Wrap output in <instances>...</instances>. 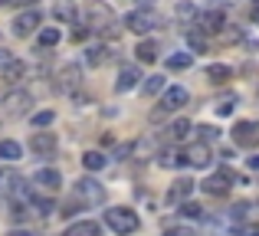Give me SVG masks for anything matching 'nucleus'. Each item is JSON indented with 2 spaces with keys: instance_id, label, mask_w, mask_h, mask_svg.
I'll return each mask as SVG.
<instances>
[{
  "instance_id": "nucleus-23",
  "label": "nucleus",
  "mask_w": 259,
  "mask_h": 236,
  "mask_svg": "<svg viewBox=\"0 0 259 236\" xmlns=\"http://www.w3.org/2000/svg\"><path fill=\"white\" fill-rule=\"evenodd\" d=\"M135 53H138L141 63H154V59H158V43H151V39H141Z\"/></svg>"
},
{
  "instance_id": "nucleus-3",
  "label": "nucleus",
  "mask_w": 259,
  "mask_h": 236,
  "mask_svg": "<svg viewBox=\"0 0 259 236\" xmlns=\"http://www.w3.org/2000/svg\"><path fill=\"white\" fill-rule=\"evenodd\" d=\"M72 200H79L82 207H102V200H105V187H102L95 177H82V180H76V194H72Z\"/></svg>"
},
{
  "instance_id": "nucleus-5",
  "label": "nucleus",
  "mask_w": 259,
  "mask_h": 236,
  "mask_svg": "<svg viewBox=\"0 0 259 236\" xmlns=\"http://www.w3.org/2000/svg\"><path fill=\"white\" fill-rule=\"evenodd\" d=\"M184 164L190 167H200V171H207L210 164H213V151H210V145H203V141H194L190 148H184Z\"/></svg>"
},
{
  "instance_id": "nucleus-38",
  "label": "nucleus",
  "mask_w": 259,
  "mask_h": 236,
  "mask_svg": "<svg viewBox=\"0 0 259 236\" xmlns=\"http://www.w3.org/2000/svg\"><path fill=\"white\" fill-rule=\"evenodd\" d=\"M164 236H194L190 230H184V226H174V230H167Z\"/></svg>"
},
{
  "instance_id": "nucleus-14",
  "label": "nucleus",
  "mask_w": 259,
  "mask_h": 236,
  "mask_svg": "<svg viewBox=\"0 0 259 236\" xmlns=\"http://www.w3.org/2000/svg\"><path fill=\"white\" fill-rule=\"evenodd\" d=\"M30 148H33L36 154H43V158H46V154L56 151V134H53V131H33Z\"/></svg>"
},
{
  "instance_id": "nucleus-30",
  "label": "nucleus",
  "mask_w": 259,
  "mask_h": 236,
  "mask_svg": "<svg viewBox=\"0 0 259 236\" xmlns=\"http://www.w3.org/2000/svg\"><path fill=\"white\" fill-rule=\"evenodd\" d=\"M53 121H56V115H53L50 109H46V112H36V115H33V128H50Z\"/></svg>"
},
{
  "instance_id": "nucleus-15",
  "label": "nucleus",
  "mask_w": 259,
  "mask_h": 236,
  "mask_svg": "<svg viewBox=\"0 0 259 236\" xmlns=\"http://www.w3.org/2000/svg\"><path fill=\"white\" fill-rule=\"evenodd\" d=\"M138 82H141V72H138V66H125V69L118 72V79H115V92L138 89Z\"/></svg>"
},
{
  "instance_id": "nucleus-41",
  "label": "nucleus",
  "mask_w": 259,
  "mask_h": 236,
  "mask_svg": "<svg viewBox=\"0 0 259 236\" xmlns=\"http://www.w3.org/2000/svg\"><path fill=\"white\" fill-rule=\"evenodd\" d=\"M10 236H39V233H33V230H13Z\"/></svg>"
},
{
  "instance_id": "nucleus-16",
  "label": "nucleus",
  "mask_w": 259,
  "mask_h": 236,
  "mask_svg": "<svg viewBox=\"0 0 259 236\" xmlns=\"http://www.w3.org/2000/svg\"><path fill=\"white\" fill-rule=\"evenodd\" d=\"M223 26H227V20H223V13H220V10L200 13V30H203V33H220Z\"/></svg>"
},
{
  "instance_id": "nucleus-6",
  "label": "nucleus",
  "mask_w": 259,
  "mask_h": 236,
  "mask_svg": "<svg viewBox=\"0 0 259 236\" xmlns=\"http://www.w3.org/2000/svg\"><path fill=\"white\" fill-rule=\"evenodd\" d=\"M33 184H36L39 194H59V187H63V174L56 171V167H39L36 174H33Z\"/></svg>"
},
{
  "instance_id": "nucleus-28",
  "label": "nucleus",
  "mask_w": 259,
  "mask_h": 236,
  "mask_svg": "<svg viewBox=\"0 0 259 236\" xmlns=\"http://www.w3.org/2000/svg\"><path fill=\"white\" fill-rule=\"evenodd\" d=\"M187 43H190V50H197V53H200V50H207V36H203V33H197L194 26L187 30Z\"/></svg>"
},
{
  "instance_id": "nucleus-21",
  "label": "nucleus",
  "mask_w": 259,
  "mask_h": 236,
  "mask_svg": "<svg viewBox=\"0 0 259 236\" xmlns=\"http://www.w3.org/2000/svg\"><path fill=\"white\" fill-rule=\"evenodd\" d=\"M158 164L161 167H181L184 164V154L177 151V148H164V151L158 154Z\"/></svg>"
},
{
  "instance_id": "nucleus-37",
  "label": "nucleus",
  "mask_w": 259,
  "mask_h": 236,
  "mask_svg": "<svg viewBox=\"0 0 259 236\" xmlns=\"http://www.w3.org/2000/svg\"><path fill=\"white\" fill-rule=\"evenodd\" d=\"M177 17H194V7L190 4H177Z\"/></svg>"
},
{
  "instance_id": "nucleus-19",
  "label": "nucleus",
  "mask_w": 259,
  "mask_h": 236,
  "mask_svg": "<svg viewBox=\"0 0 259 236\" xmlns=\"http://www.w3.org/2000/svg\"><path fill=\"white\" fill-rule=\"evenodd\" d=\"M23 76H26V66L20 63V59H13L10 66H4V82H7V85H17Z\"/></svg>"
},
{
  "instance_id": "nucleus-33",
  "label": "nucleus",
  "mask_w": 259,
  "mask_h": 236,
  "mask_svg": "<svg viewBox=\"0 0 259 236\" xmlns=\"http://www.w3.org/2000/svg\"><path fill=\"white\" fill-rule=\"evenodd\" d=\"M187 131H190V121L187 118H181V121H174V125H171V134H174V138H184Z\"/></svg>"
},
{
  "instance_id": "nucleus-36",
  "label": "nucleus",
  "mask_w": 259,
  "mask_h": 236,
  "mask_svg": "<svg viewBox=\"0 0 259 236\" xmlns=\"http://www.w3.org/2000/svg\"><path fill=\"white\" fill-rule=\"evenodd\" d=\"M4 7H33L36 0H0Z\"/></svg>"
},
{
  "instance_id": "nucleus-35",
  "label": "nucleus",
  "mask_w": 259,
  "mask_h": 236,
  "mask_svg": "<svg viewBox=\"0 0 259 236\" xmlns=\"http://www.w3.org/2000/svg\"><path fill=\"white\" fill-rule=\"evenodd\" d=\"M69 36H72V43H82V39L89 36V26H72Z\"/></svg>"
},
{
  "instance_id": "nucleus-7",
  "label": "nucleus",
  "mask_w": 259,
  "mask_h": 236,
  "mask_svg": "<svg viewBox=\"0 0 259 236\" xmlns=\"http://www.w3.org/2000/svg\"><path fill=\"white\" fill-rule=\"evenodd\" d=\"M187 89H184V85H167L164 92H161V102H158V112L161 115H167V112H177L181 109L184 102H187Z\"/></svg>"
},
{
  "instance_id": "nucleus-26",
  "label": "nucleus",
  "mask_w": 259,
  "mask_h": 236,
  "mask_svg": "<svg viewBox=\"0 0 259 236\" xmlns=\"http://www.w3.org/2000/svg\"><path fill=\"white\" fill-rule=\"evenodd\" d=\"M105 59H108V50H105V46H92V50L85 53V63L89 66H102Z\"/></svg>"
},
{
  "instance_id": "nucleus-13",
  "label": "nucleus",
  "mask_w": 259,
  "mask_h": 236,
  "mask_svg": "<svg viewBox=\"0 0 259 236\" xmlns=\"http://www.w3.org/2000/svg\"><path fill=\"white\" fill-rule=\"evenodd\" d=\"M190 191H194V180H190V177H177L171 184V191H167V204H171V207L184 204V200L190 197Z\"/></svg>"
},
{
  "instance_id": "nucleus-29",
  "label": "nucleus",
  "mask_w": 259,
  "mask_h": 236,
  "mask_svg": "<svg viewBox=\"0 0 259 236\" xmlns=\"http://www.w3.org/2000/svg\"><path fill=\"white\" fill-rule=\"evenodd\" d=\"M148 148H151V141H148V138H141V141H135V145L128 148V154H135V161H145Z\"/></svg>"
},
{
  "instance_id": "nucleus-34",
  "label": "nucleus",
  "mask_w": 259,
  "mask_h": 236,
  "mask_svg": "<svg viewBox=\"0 0 259 236\" xmlns=\"http://www.w3.org/2000/svg\"><path fill=\"white\" fill-rule=\"evenodd\" d=\"M233 109H236V96H233V99H223V102L217 105V115H230Z\"/></svg>"
},
{
  "instance_id": "nucleus-42",
  "label": "nucleus",
  "mask_w": 259,
  "mask_h": 236,
  "mask_svg": "<svg viewBox=\"0 0 259 236\" xmlns=\"http://www.w3.org/2000/svg\"><path fill=\"white\" fill-rule=\"evenodd\" d=\"M246 233H249V236H259V223H253V226H249Z\"/></svg>"
},
{
  "instance_id": "nucleus-1",
  "label": "nucleus",
  "mask_w": 259,
  "mask_h": 236,
  "mask_svg": "<svg viewBox=\"0 0 259 236\" xmlns=\"http://www.w3.org/2000/svg\"><path fill=\"white\" fill-rule=\"evenodd\" d=\"M105 223H108V230H115L118 236H132V233H138L141 220H138V213H135L132 207H108Z\"/></svg>"
},
{
  "instance_id": "nucleus-40",
  "label": "nucleus",
  "mask_w": 259,
  "mask_h": 236,
  "mask_svg": "<svg viewBox=\"0 0 259 236\" xmlns=\"http://www.w3.org/2000/svg\"><path fill=\"white\" fill-rule=\"evenodd\" d=\"M246 167H249V171H259V154H253V158L246 161Z\"/></svg>"
},
{
  "instance_id": "nucleus-25",
  "label": "nucleus",
  "mask_w": 259,
  "mask_h": 236,
  "mask_svg": "<svg viewBox=\"0 0 259 236\" xmlns=\"http://www.w3.org/2000/svg\"><path fill=\"white\" fill-rule=\"evenodd\" d=\"M20 154L23 151H20L17 141H0V161H17Z\"/></svg>"
},
{
  "instance_id": "nucleus-27",
  "label": "nucleus",
  "mask_w": 259,
  "mask_h": 236,
  "mask_svg": "<svg viewBox=\"0 0 259 236\" xmlns=\"http://www.w3.org/2000/svg\"><path fill=\"white\" fill-rule=\"evenodd\" d=\"M141 89H145V96H154V92H164V76H148Z\"/></svg>"
},
{
  "instance_id": "nucleus-31",
  "label": "nucleus",
  "mask_w": 259,
  "mask_h": 236,
  "mask_svg": "<svg viewBox=\"0 0 259 236\" xmlns=\"http://www.w3.org/2000/svg\"><path fill=\"white\" fill-rule=\"evenodd\" d=\"M181 213H184V217H190V220H197V217H203V207H200V204H190V200H184V204H181Z\"/></svg>"
},
{
  "instance_id": "nucleus-10",
  "label": "nucleus",
  "mask_w": 259,
  "mask_h": 236,
  "mask_svg": "<svg viewBox=\"0 0 259 236\" xmlns=\"http://www.w3.org/2000/svg\"><path fill=\"white\" fill-rule=\"evenodd\" d=\"M230 180H233V174H230V171H217V174H210V177L203 180V191H207L210 197H227Z\"/></svg>"
},
{
  "instance_id": "nucleus-9",
  "label": "nucleus",
  "mask_w": 259,
  "mask_h": 236,
  "mask_svg": "<svg viewBox=\"0 0 259 236\" xmlns=\"http://www.w3.org/2000/svg\"><path fill=\"white\" fill-rule=\"evenodd\" d=\"M39 23H43L39 10H23V13H17V17H13V33L23 39V36H30V33H36Z\"/></svg>"
},
{
  "instance_id": "nucleus-12",
  "label": "nucleus",
  "mask_w": 259,
  "mask_h": 236,
  "mask_svg": "<svg viewBox=\"0 0 259 236\" xmlns=\"http://www.w3.org/2000/svg\"><path fill=\"white\" fill-rule=\"evenodd\" d=\"M30 105H33V96H30V92H10V96L4 99L7 115H23V112H30Z\"/></svg>"
},
{
  "instance_id": "nucleus-17",
  "label": "nucleus",
  "mask_w": 259,
  "mask_h": 236,
  "mask_svg": "<svg viewBox=\"0 0 259 236\" xmlns=\"http://www.w3.org/2000/svg\"><path fill=\"white\" fill-rule=\"evenodd\" d=\"M207 79L213 85H227L230 79H233V69H230V66H223V63H213V66H207Z\"/></svg>"
},
{
  "instance_id": "nucleus-8",
  "label": "nucleus",
  "mask_w": 259,
  "mask_h": 236,
  "mask_svg": "<svg viewBox=\"0 0 259 236\" xmlns=\"http://www.w3.org/2000/svg\"><path fill=\"white\" fill-rule=\"evenodd\" d=\"M233 145H240V148H256L259 145V125L256 121H236L233 125Z\"/></svg>"
},
{
  "instance_id": "nucleus-39",
  "label": "nucleus",
  "mask_w": 259,
  "mask_h": 236,
  "mask_svg": "<svg viewBox=\"0 0 259 236\" xmlns=\"http://www.w3.org/2000/svg\"><path fill=\"white\" fill-rule=\"evenodd\" d=\"M13 63V56H10V50H0V66H10Z\"/></svg>"
},
{
  "instance_id": "nucleus-24",
  "label": "nucleus",
  "mask_w": 259,
  "mask_h": 236,
  "mask_svg": "<svg viewBox=\"0 0 259 236\" xmlns=\"http://www.w3.org/2000/svg\"><path fill=\"white\" fill-rule=\"evenodd\" d=\"M194 66V56L190 53H174L171 59H167V69H174V72H184V69H190Z\"/></svg>"
},
{
  "instance_id": "nucleus-22",
  "label": "nucleus",
  "mask_w": 259,
  "mask_h": 236,
  "mask_svg": "<svg viewBox=\"0 0 259 236\" xmlns=\"http://www.w3.org/2000/svg\"><path fill=\"white\" fill-rule=\"evenodd\" d=\"M105 154H102V151H85L82 154V167H85V171H102V167H105Z\"/></svg>"
},
{
  "instance_id": "nucleus-4",
  "label": "nucleus",
  "mask_w": 259,
  "mask_h": 236,
  "mask_svg": "<svg viewBox=\"0 0 259 236\" xmlns=\"http://www.w3.org/2000/svg\"><path fill=\"white\" fill-rule=\"evenodd\" d=\"M125 26L132 33H138V36H145V33H151L154 26H158V13L151 10V7H141V10H132L125 17Z\"/></svg>"
},
{
  "instance_id": "nucleus-32",
  "label": "nucleus",
  "mask_w": 259,
  "mask_h": 236,
  "mask_svg": "<svg viewBox=\"0 0 259 236\" xmlns=\"http://www.w3.org/2000/svg\"><path fill=\"white\" fill-rule=\"evenodd\" d=\"M197 131H200V141H203V145H210V141L217 138V131H220V128H213V125H200Z\"/></svg>"
},
{
  "instance_id": "nucleus-18",
  "label": "nucleus",
  "mask_w": 259,
  "mask_h": 236,
  "mask_svg": "<svg viewBox=\"0 0 259 236\" xmlns=\"http://www.w3.org/2000/svg\"><path fill=\"white\" fill-rule=\"evenodd\" d=\"M59 39H63V33H59L56 26H43V30H39V36H36V50H53Z\"/></svg>"
},
{
  "instance_id": "nucleus-20",
  "label": "nucleus",
  "mask_w": 259,
  "mask_h": 236,
  "mask_svg": "<svg viewBox=\"0 0 259 236\" xmlns=\"http://www.w3.org/2000/svg\"><path fill=\"white\" fill-rule=\"evenodd\" d=\"M63 236H99V223H92V220H79V223H72Z\"/></svg>"
},
{
  "instance_id": "nucleus-43",
  "label": "nucleus",
  "mask_w": 259,
  "mask_h": 236,
  "mask_svg": "<svg viewBox=\"0 0 259 236\" xmlns=\"http://www.w3.org/2000/svg\"><path fill=\"white\" fill-rule=\"evenodd\" d=\"M253 23H259V7H256V10H253Z\"/></svg>"
},
{
  "instance_id": "nucleus-2",
  "label": "nucleus",
  "mask_w": 259,
  "mask_h": 236,
  "mask_svg": "<svg viewBox=\"0 0 259 236\" xmlns=\"http://www.w3.org/2000/svg\"><path fill=\"white\" fill-rule=\"evenodd\" d=\"M89 33L118 36V20H115L112 7H102V4H92V7H89Z\"/></svg>"
},
{
  "instance_id": "nucleus-11",
  "label": "nucleus",
  "mask_w": 259,
  "mask_h": 236,
  "mask_svg": "<svg viewBox=\"0 0 259 236\" xmlns=\"http://www.w3.org/2000/svg\"><path fill=\"white\" fill-rule=\"evenodd\" d=\"M79 82H82V69H79V66H63V69H59V76H56L59 92H76Z\"/></svg>"
}]
</instances>
